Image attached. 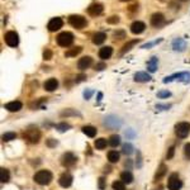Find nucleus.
Returning <instances> with one entry per match:
<instances>
[{"label":"nucleus","mask_w":190,"mask_h":190,"mask_svg":"<svg viewBox=\"0 0 190 190\" xmlns=\"http://www.w3.org/2000/svg\"><path fill=\"white\" fill-rule=\"evenodd\" d=\"M33 180L39 185H48L52 181V172L48 170H39L33 176Z\"/></svg>","instance_id":"f257e3e1"},{"label":"nucleus","mask_w":190,"mask_h":190,"mask_svg":"<svg viewBox=\"0 0 190 190\" xmlns=\"http://www.w3.org/2000/svg\"><path fill=\"white\" fill-rule=\"evenodd\" d=\"M56 42L61 47H70L74 43V34L70 32H62L56 37Z\"/></svg>","instance_id":"f03ea898"},{"label":"nucleus","mask_w":190,"mask_h":190,"mask_svg":"<svg viewBox=\"0 0 190 190\" xmlns=\"http://www.w3.org/2000/svg\"><path fill=\"white\" fill-rule=\"evenodd\" d=\"M69 23L76 29H82L87 25V20H86V18H84L82 15L72 14L69 16Z\"/></svg>","instance_id":"7ed1b4c3"},{"label":"nucleus","mask_w":190,"mask_h":190,"mask_svg":"<svg viewBox=\"0 0 190 190\" xmlns=\"http://www.w3.org/2000/svg\"><path fill=\"white\" fill-rule=\"evenodd\" d=\"M174 80H177V81L188 84L190 81V72H188V71H184V72H177V74H174V75H170V76H167V77L163 79V82L167 84V82L174 81Z\"/></svg>","instance_id":"20e7f679"},{"label":"nucleus","mask_w":190,"mask_h":190,"mask_svg":"<svg viewBox=\"0 0 190 190\" xmlns=\"http://www.w3.org/2000/svg\"><path fill=\"white\" fill-rule=\"evenodd\" d=\"M23 138L29 143H38L41 138V132L37 128H28L23 133Z\"/></svg>","instance_id":"39448f33"},{"label":"nucleus","mask_w":190,"mask_h":190,"mask_svg":"<svg viewBox=\"0 0 190 190\" xmlns=\"http://www.w3.org/2000/svg\"><path fill=\"white\" fill-rule=\"evenodd\" d=\"M175 133L179 138H185L188 137V134L190 133V123L188 122H180L175 125Z\"/></svg>","instance_id":"423d86ee"},{"label":"nucleus","mask_w":190,"mask_h":190,"mask_svg":"<svg viewBox=\"0 0 190 190\" xmlns=\"http://www.w3.org/2000/svg\"><path fill=\"white\" fill-rule=\"evenodd\" d=\"M4 41L9 47H16L19 43V36L15 31H9L4 34Z\"/></svg>","instance_id":"0eeeda50"},{"label":"nucleus","mask_w":190,"mask_h":190,"mask_svg":"<svg viewBox=\"0 0 190 190\" xmlns=\"http://www.w3.org/2000/svg\"><path fill=\"white\" fill-rule=\"evenodd\" d=\"M181 186H183V183H181L179 175L177 174H171L170 177H168V181H167L168 190H180Z\"/></svg>","instance_id":"6e6552de"},{"label":"nucleus","mask_w":190,"mask_h":190,"mask_svg":"<svg viewBox=\"0 0 190 190\" xmlns=\"http://www.w3.org/2000/svg\"><path fill=\"white\" fill-rule=\"evenodd\" d=\"M166 23V18L162 13H153L151 15V25L153 28H161Z\"/></svg>","instance_id":"1a4fd4ad"},{"label":"nucleus","mask_w":190,"mask_h":190,"mask_svg":"<svg viewBox=\"0 0 190 190\" xmlns=\"http://www.w3.org/2000/svg\"><path fill=\"white\" fill-rule=\"evenodd\" d=\"M104 125L109 129H118L122 125V120L114 115H109L104 119Z\"/></svg>","instance_id":"9d476101"},{"label":"nucleus","mask_w":190,"mask_h":190,"mask_svg":"<svg viewBox=\"0 0 190 190\" xmlns=\"http://www.w3.org/2000/svg\"><path fill=\"white\" fill-rule=\"evenodd\" d=\"M76 161H77V157H76L72 152H66V153H63L62 157H61V163L66 167L72 166L74 163H76Z\"/></svg>","instance_id":"9b49d317"},{"label":"nucleus","mask_w":190,"mask_h":190,"mask_svg":"<svg viewBox=\"0 0 190 190\" xmlns=\"http://www.w3.org/2000/svg\"><path fill=\"white\" fill-rule=\"evenodd\" d=\"M103 9H104V6L101 5L100 3H92V4H90V5L87 6L86 11H87V14L90 16H98V15H100L101 13H103Z\"/></svg>","instance_id":"f8f14e48"},{"label":"nucleus","mask_w":190,"mask_h":190,"mask_svg":"<svg viewBox=\"0 0 190 190\" xmlns=\"http://www.w3.org/2000/svg\"><path fill=\"white\" fill-rule=\"evenodd\" d=\"M171 46H172V49L176 51V52H184V51L186 49L188 44H186V41H185V39L177 37V38H175V39L172 41Z\"/></svg>","instance_id":"ddd939ff"},{"label":"nucleus","mask_w":190,"mask_h":190,"mask_svg":"<svg viewBox=\"0 0 190 190\" xmlns=\"http://www.w3.org/2000/svg\"><path fill=\"white\" fill-rule=\"evenodd\" d=\"M62 25H63V22H62V19L60 18V16H56V18H52L48 22L47 24V29L49 32H56L58 31L60 28H62Z\"/></svg>","instance_id":"4468645a"},{"label":"nucleus","mask_w":190,"mask_h":190,"mask_svg":"<svg viewBox=\"0 0 190 190\" xmlns=\"http://www.w3.org/2000/svg\"><path fill=\"white\" fill-rule=\"evenodd\" d=\"M130 32L133 33V34H141V33L145 32L146 29V24L141 22V20H134V22L130 24Z\"/></svg>","instance_id":"2eb2a0df"},{"label":"nucleus","mask_w":190,"mask_h":190,"mask_svg":"<svg viewBox=\"0 0 190 190\" xmlns=\"http://www.w3.org/2000/svg\"><path fill=\"white\" fill-rule=\"evenodd\" d=\"M91 65H92V58L90 56H84V57L80 58L79 62H77V69L84 71V70L89 69Z\"/></svg>","instance_id":"dca6fc26"},{"label":"nucleus","mask_w":190,"mask_h":190,"mask_svg":"<svg viewBox=\"0 0 190 190\" xmlns=\"http://www.w3.org/2000/svg\"><path fill=\"white\" fill-rule=\"evenodd\" d=\"M99 57L101 58V60H108V58L112 57L113 54V47H110V46H105V47H101L99 49Z\"/></svg>","instance_id":"f3484780"},{"label":"nucleus","mask_w":190,"mask_h":190,"mask_svg":"<svg viewBox=\"0 0 190 190\" xmlns=\"http://www.w3.org/2000/svg\"><path fill=\"white\" fill-rule=\"evenodd\" d=\"M43 87H44V90L46 91H54L58 87V81H57V79H54V77H51L48 79L47 81H46L43 84Z\"/></svg>","instance_id":"a211bd4d"},{"label":"nucleus","mask_w":190,"mask_h":190,"mask_svg":"<svg viewBox=\"0 0 190 190\" xmlns=\"http://www.w3.org/2000/svg\"><path fill=\"white\" fill-rule=\"evenodd\" d=\"M58 184L61 185L62 188H69L71 186V184H72V176L70 174H63L60 176V179H58Z\"/></svg>","instance_id":"6ab92c4d"},{"label":"nucleus","mask_w":190,"mask_h":190,"mask_svg":"<svg viewBox=\"0 0 190 190\" xmlns=\"http://www.w3.org/2000/svg\"><path fill=\"white\" fill-rule=\"evenodd\" d=\"M23 107V104L20 103L19 100H14V101H10V103H8L4 105V108L6 109V110H9V112H19L20 109H22Z\"/></svg>","instance_id":"aec40b11"},{"label":"nucleus","mask_w":190,"mask_h":190,"mask_svg":"<svg viewBox=\"0 0 190 190\" xmlns=\"http://www.w3.org/2000/svg\"><path fill=\"white\" fill-rule=\"evenodd\" d=\"M151 80V75L145 72V71H139V72L134 74V81L137 82H147Z\"/></svg>","instance_id":"412c9836"},{"label":"nucleus","mask_w":190,"mask_h":190,"mask_svg":"<svg viewBox=\"0 0 190 190\" xmlns=\"http://www.w3.org/2000/svg\"><path fill=\"white\" fill-rule=\"evenodd\" d=\"M138 42H139L138 38H136V39H132V41H128V42H127V43L123 46V47H122V49H120V53H119V54H120V56H123L124 53H127V52H128V51L132 49L133 46H136V44L138 43Z\"/></svg>","instance_id":"4be33fe9"},{"label":"nucleus","mask_w":190,"mask_h":190,"mask_svg":"<svg viewBox=\"0 0 190 190\" xmlns=\"http://www.w3.org/2000/svg\"><path fill=\"white\" fill-rule=\"evenodd\" d=\"M157 65H158L157 56H152L150 58V61L147 62V70H148L150 72H155V71L157 70Z\"/></svg>","instance_id":"5701e85b"},{"label":"nucleus","mask_w":190,"mask_h":190,"mask_svg":"<svg viewBox=\"0 0 190 190\" xmlns=\"http://www.w3.org/2000/svg\"><path fill=\"white\" fill-rule=\"evenodd\" d=\"M107 39V34H105L104 32H98V33H95L94 36H92V43L94 44H101L103 42Z\"/></svg>","instance_id":"b1692460"},{"label":"nucleus","mask_w":190,"mask_h":190,"mask_svg":"<svg viewBox=\"0 0 190 190\" xmlns=\"http://www.w3.org/2000/svg\"><path fill=\"white\" fill-rule=\"evenodd\" d=\"M81 51H82L81 46H76V47L71 48L69 51H66V52H65V57H75V56H77Z\"/></svg>","instance_id":"393cba45"},{"label":"nucleus","mask_w":190,"mask_h":190,"mask_svg":"<svg viewBox=\"0 0 190 190\" xmlns=\"http://www.w3.org/2000/svg\"><path fill=\"white\" fill-rule=\"evenodd\" d=\"M120 180L123 181L124 184H130V183L133 181V175H132V172H129V171L122 172V174H120Z\"/></svg>","instance_id":"a878e982"},{"label":"nucleus","mask_w":190,"mask_h":190,"mask_svg":"<svg viewBox=\"0 0 190 190\" xmlns=\"http://www.w3.org/2000/svg\"><path fill=\"white\" fill-rule=\"evenodd\" d=\"M82 132H84V134H86L87 137H95L96 128H94V127H91V125H85V127H82Z\"/></svg>","instance_id":"bb28decb"},{"label":"nucleus","mask_w":190,"mask_h":190,"mask_svg":"<svg viewBox=\"0 0 190 190\" xmlns=\"http://www.w3.org/2000/svg\"><path fill=\"white\" fill-rule=\"evenodd\" d=\"M108 160L110 163H115L119 161V153L117 151H109L108 152Z\"/></svg>","instance_id":"cd10ccee"},{"label":"nucleus","mask_w":190,"mask_h":190,"mask_svg":"<svg viewBox=\"0 0 190 190\" xmlns=\"http://www.w3.org/2000/svg\"><path fill=\"white\" fill-rule=\"evenodd\" d=\"M162 41H163V38H158V39H155V41H151V42H147V43H145V44H142V46H141V48H143V49L151 48V47H153V46H156V44L161 43Z\"/></svg>","instance_id":"c85d7f7f"},{"label":"nucleus","mask_w":190,"mask_h":190,"mask_svg":"<svg viewBox=\"0 0 190 190\" xmlns=\"http://www.w3.org/2000/svg\"><path fill=\"white\" fill-rule=\"evenodd\" d=\"M166 170H167V168H166V166H165L163 163H161V165H160V167H158V170H157V172H156V176H155V179H156V180L161 179V177H162V176H163L165 174H166Z\"/></svg>","instance_id":"c756f323"},{"label":"nucleus","mask_w":190,"mask_h":190,"mask_svg":"<svg viewBox=\"0 0 190 190\" xmlns=\"http://www.w3.org/2000/svg\"><path fill=\"white\" fill-rule=\"evenodd\" d=\"M0 180H1L3 184L9 181V171H8L6 168H1V170H0Z\"/></svg>","instance_id":"7c9ffc66"},{"label":"nucleus","mask_w":190,"mask_h":190,"mask_svg":"<svg viewBox=\"0 0 190 190\" xmlns=\"http://www.w3.org/2000/svg\"><path fill=\"white\" fill-rule=\"evenodd\" d=\"M95 147L98 150H104L107 147V139L105 138H98L95 141Z\"/></svg>","instance_id":"2f4dec72"},{"label":"nucleus","mask_w":190,"mask_h":190,"mask_svg":"<svg viewBox=\"0 0 190 190\" xmlns=\"http://www.w3.org/2000/svg\"><path fill=\"white\" fill-rule=\"evenodd\" d=\"M112 188L113 190H125V186H124V183L122 180H117L114 181L112 184Z\"/></svg>","instance_id":"473e14b6"},{"label":"nucleus","mask_w":190,"mask_h":190,"mask_svg":"<svg viewBox=\"0 0 190 190\" xmlns=\"http://www.w3.org/2000/svg\"><path fill=\"white\" fill-rule=\"evenodd\" d=\"M119 143H120V137L117 136V134H114V136H112L110 138H109V145H110L112 147H117Z\"/></svg>","instance_id":"72a5a7b5"},{"label":"nucleus","mask_w":190,"mask_h":190,"mask_svg":"<svg viewBox=\"0 0 190 190\" xmlns=\"http://www.w3.org/2000/svg\"><path fill=\"white\" fill-rule=\"evenodd\" d=\"M134 152V147L130 145V143H125V145H123V153L124 155H132Z\"/></svg>","instance_id":"f704fd0d"},{"label":"nucleus","mask_w":190,"mask_h":190,"mask_svg":"<svg viewBox=\"0 0 190 190\" xmlns=\"http://www.w3.org/2000/svg\"><path fill=\"white\" fill-rule=\"evenodd\" d=\"M15 137H16V134L14 132H6L3 134V141L8 142V141H11V139H15Z\"/></svg>","instance_id":"c9c22d12"},{"label":"nucleus","mask_w":190,"mask_h":190,"mask_svg":"<svg viewBox=\"0 0 190 190\" xmlns=\"http://www.w3.org/2000/svg\"><path fill=\"white\" fill-rule=\"evenodd\" d=\"M113 37H114V39H123V38H125V32L123 31V29L115 31L113 33Z\"/></svg>","instance_id":"e433bc0d"},{"label":"nucleus","mask_w":190,"mask_h":190,"mask_svg":"<svg viewBox=\"0 0 190 190\" xmlns=\"http://www.w3.org/2000/svg\"><path fill=\"white\" fill-rule=\"evenodd\" d=\"M119 22H120V18L118 15H112V16H109V18L107 19L108 24H118Z\"/></svg>","instance_id":"4c0bfd02"},{"label":"nucleus","mask_w":190,"mask_h":190,"mask_svg":"<svg viewBox=\"0 0 190 190\" xmlns=\"http://www.w3.org/2000/svg\"><path fill=\"white\" fill-rule=\"evenodd\" d=\"M56 128L58 129V132H66V130H69L70 125L67 123H60V124H57Z\"/></svg>","instance_id":"58836bf2"},{"label":"nucleus","mask_w":190,"mask_h":190,"mask_svg":"<svg viewBox=\"0 0 190 190\" xmlns=\"http://www.w3.org/2000/svg\"><path fill=\"white\" fill-rule=\"evenodd\" d=\"M52 51H51V49H48V48H46L44 51H43V60H46V61H47V60H51V58H52Z\"/></svg>","instance_id":"ea45409f"},{"label":"nucleus","mask_w":190,"mask_h":190,"mask_svg":"<svg viewBox=\"0 0 190 190\" xmlns=\"http://www.w3.org/2000/svg\"><path fill=\"white\" fill-rule=\"evenodd\" d=\"M170 95H171V92H170V91H167V90H161V91H158V92H157V96H158L160 99L168 98Z\"/></svg>","instance_id":"a19ab883"},{"label":"nucleus","mask_w":190,"mask_h":190,"mask_svg":"<svg viewBox=\"0 0 190 190\" xmlns=\"http://www.w3.org/2000/svg\"><path fill=\"white\" fill-rule=\"evenodd\" d=\"M174 153H175V146H171L170 148H168L167 153H166V158L167 160H171L172 157H174Z\"/></svg>","instance_id":"79ce46f5"},{"label":"nucleus","mask_w":190,"mask_h":190,"mask_svg":"<svg viewBox=\"0 0 190 190\" xmlns=\"http://www.w3.org/2000/svg\"><path fill=\"white\" fill-rule=\"evenodd\" d=\"M92 94H94V90L86 89V90L84 91V94H82V95H84V98H85V99L87 100V99H90V98H91V95H92Z\"/></svg>","instance_id":"37998d69"},{"label":"nucleus","mask_w":190,"mask_h":190,"mask_svg":"<svg viewBox=\"0 0 190 190\" xmlns=\"http://www.w3.org/2000/svg\"><path fill=\"white\" fill-rule=\"evenodd\" d=\"M76 112H74V110H70V109H66V110H63L62 113H61V117H67V115H76Z\"/></svg>","instance_id":"c03bdc74"},{"label":"nucleus","mask_w":190,"mask_h":190,"mask_svg":"<svg viewBox=\"0 0 190 190\" xmlns=\"http://www.w3.org/2000/svg\"><path fill=\"white\" fill-rule=\"evenodd\" d=\"M184 153L190 160V143H186V145L184 146Z\"/></svg>","instance_id":"a18cd8bd"},{"label":"nucleus","mask_w":190,"mask_h":190,"mask_svg":"<svg viewBox=\"0 0 190 190\" xmlns=\"http://www.w3.org/2000/svg\"><path fill=\"white\" fill-rule=\"evenodd\" d=\"M84 80H86V75H84V74H80L76 76V79H75V82L76 84H79V82H81L84 81Z\"/></svg>","instance_id":"49530a36"},{"label":"nucleus","mask_w":190,"mask_h":190,"mask_svg":"<svg viewBox=\"0 0 190 190\" xmlns=\"http://www.w3.org/2000/svg\"><path fill=\"white\" fill-rule=\"evenodd\" d=\"M104 69H107V65H105L104 62H100V63H96L94 70H96V71H101V70H104Z\"/></svg>","instance_id":"de8ad7c7"},{"label":"nucleus","mask_w":190,"mask_h":190,"mask_svg":"<svg viewBox=\"0 0 190 190\" xmlns=\"http://www.w3.org/2000/svg\"><path fill=\"white\" fill-rule=\"evenodd\" d=\"M56 145H57V141L56 139H53V138H49L47 141V146H49V147H54Z\"/></svg>","instance_id":"09e8293b"},{"label":"nucleus","mask_w":190,"mask_h":190,"mask_svg":"<svg viewBox=\"0 0 190 190\" xmlns=\"http://www.w3.org/2000/svg\"><path fill=\"white\" fill-rule=\"evenodd\" d=\"M104 188H105V180H104V177H100L99 179V189L103 190Z\"/></svg>","instance_id":"8fccbe9b"},{"label":"nucleus","mask_w":190,"mask_h":190,"mask_svg":"<svg viewBox=\"0 0 190 190\" xmlns=\"http://www.w3.org/2000/svg\"><path fill=\"white\" fill-rule=\"evenodd\" d=\"M125 136L129 137V138H133L134 137V132L133 130H128V132H125Z\"/></svg>","instance_id":"3c124183"},{"label":"nucleus","mask_w":190,"mask_h":190,"mask_svg":"<svg viewBox=\"0 0 190 190\" xmlns=\"http://www.w3.org/2000/svg\"><path fill=\"white\" fill-rule=\"evenodd\" d=\"M101 98H103V94H101V92H99V94H98V101H100Z\"/></svg>","instance_id":"603ef678"},{"label":"nucleus","mask_w":190,"mask_h":190,"mask_svg":"<svg viewBox=\"0 0 190 190\" xmlns=\"http://www.w3.org/2000/svg\"><path fill=\"white\" fill-rule=\"evenodd\" d=\"M120 1H129V0H120Z\"/></svg>","instance_id":"864d4df0"},{"label":"nucleus","mask_w":190,"mask_h":190,"mask_svg":"<svg viewBox=\"0 0 190 190\" xmlns=\"http://www.w3.org/2000/svg\"><path fill=\"white\" fill-rule=\"evenodd\" d=\"M180 1H188V0H180Z\"/></svg>","instance_id":"5fc2aeb1"}]
</instances>
